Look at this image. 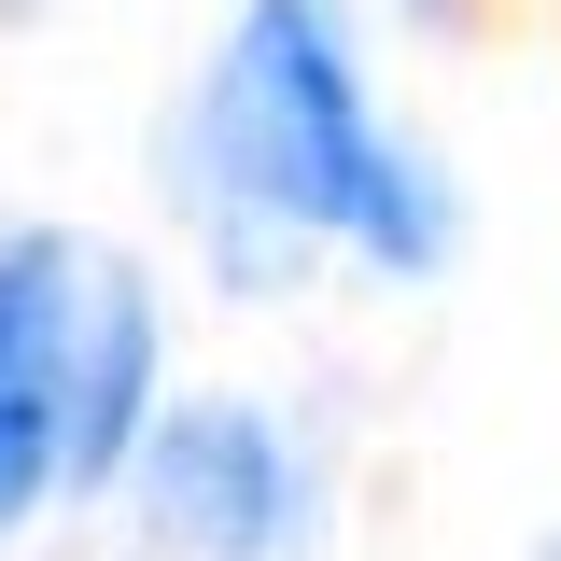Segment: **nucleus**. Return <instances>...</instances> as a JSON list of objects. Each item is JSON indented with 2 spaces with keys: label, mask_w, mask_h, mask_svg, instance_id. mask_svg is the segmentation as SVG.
<instances>
[{
  "label": "nucleus",
  "mask_w": 561,
  "mask_h": 561,
  "mask_svg": "<svg viewBox=\"0 0 561 561\" xmlns=\"http://www.w3.org/2000/svg\"><path fill=\"white\" fill-rule=\"evenodd\" d=\"M379 0H225L210 57L154 113V197L210 295L280 309L323 267L435 295L463 267V183L379 84Z\"/></svg>",
  "instance_id": "1"
},
{
  "label": "nucleus",
  "mask_w": 561,
  "mask_h": 561,
  "mask_svg": "<svg viewBox=\"0 0 561 561\" xmlns=\"http://www.w3.org/2000/svg\"><path fill=\"white\" fill-rule=\"evenodd\" d=\"M99 519L127 534V561H323L337 463H323V421L295 393H267V379H183Z\"/></svg>",
  "instance_id": "2"
},
{
  "label": "nucleus",
  "mask_w": 561,
  "mask_h": 561,
  "mask_svg": "<svg viewBox=\"0 0 561 561\" xmlns=\"http://www.w3.org/2000/svg\"><path fill=\"white\" fill-rule=\"evenodd\" d=\"M99 253L57 210L0 225V548L43 519H84V323H99Z\"/></svg>",
  "instance_id": "3"
},
{
  "label": "nucleus",
  "mask_w": 561,
  "mask_h": 561,
  "mask_svg": "<svg viewBox=\"0 0 561 561\" xmlns=\"http://www.w3.org/2000/svg\"><path fill=\"white\" fill-rule=\"evenodd\" d=\"M379 14H393V28H463L478 0H379Z\"/></svg>",
  "instance_id": "4"
},
{
  "label": "nucleus",
  "mask_w": 561,
  "mask_h": 561,
  "mask_svg": "<svg viewBox=\"0 0 561 561\" xmlns=\"http://www.w3.org/2000/svg\"><path fill=\"white\" fill-rule=\"evenodd\" d=\"M43 14H57V0H0V28H43Z\"/></svg>",
  "instance_id": "5"
},
{
  "label": "nucleus",
  "mask_w": 561,
  "mask_h": 561,
  "mask_svg": "<svg viewBox=\"0 0 561 561\" xmlns=\"http://www.w3.org/2000/svg\"><path fill=\"white\" fill-rule=\"evenodd\" d=\"M534 561H561V519H548V534H534Z\"/></svg>",
  "instance_id": "6"
}]
</instances>
